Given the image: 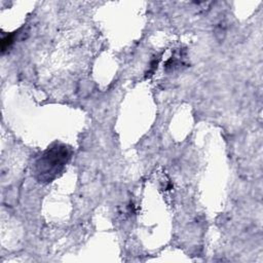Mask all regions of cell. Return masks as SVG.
Instances as JSON below:
<instances>
[{
  "label": "cell",
  "instance_id": "obj_1",
  "mask_svg": "<svg viewBox=\"0 0 263 263\" xmlns=\"http://www.w3.org/2000/svg\"><path fill=\"white\" fill-rule=\"evenodd\" d=\"M71 157L70 149L62 144H55L45 150L35 161V176L39 182H51L63 171Z\"/></svg>",
  "mask_w": 263,
  "mask_h": 263
}]
</instances>
